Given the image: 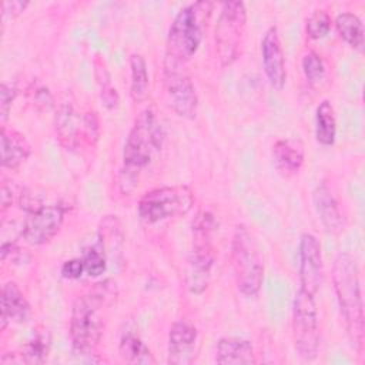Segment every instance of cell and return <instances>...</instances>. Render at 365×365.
Returning <instances> with one entry per match:
<instances>
[{
    "label": "cell",
    "instance_id": "1",
    "mask_svg": "<svg viewBox=\"0 0 365 365\" xmlns=\"http://www.w3.org/2000/svg\"><path fill=\"white\" fill-rule=\"evenodd\" d=\"M115 298V282L104 279L74 299L70 315V339L76 354H94Z\"/></svg>",
    "mask_w": 365,
    "mask_h": 365
},
{
    "label": "cell",
    "instance_id": "2",
    "mask_svg": "<svg viewBox=\"0 0 365 365\" xmlns=\"http://www.w3.org/2000/svg\"><path fill=\"white\" fill-rule=\"evenodd\" d=\"M164 138V127L157 113L150 107L143 110L135 117L124 144L123 165L118 173V188L123 194L128 195L135 190L141 173L160 155Z\"/></svg>",
    "mask_w": 365,
    "mask_h": 365
},
{
    "label": "cell",
    "instance_id": "3",
    "mask_svg": "<svg viewBox=\"0 0 365 365\" xmlns=\"http://www.w3.org/2000/svg\"><path fill=\"white\" fill-rule=\"evenodd\" d=\"M332 282L346 334L356 352L361 354L364 346V305L359 269L351 254L341 252L336 255L332 267Z\"/></svg>",
    "mask_w": 365,
    "mask_h": 365
},
{
    "label": "cell",
    "instance_id": "4",
    "mask_svg": "<svg viewBox=\"0 0 365 365\" xmlns=\"http://www.w3.org/2000/svg\"><path fill=\"white\" fill-rule=\"evenodd\" d=\"M212 3L195 1L184 6L174 17L165 41L164 67H184L197 53Z\"/></svg>",
    "mask_w": 365,
    "mask_h": 365
},
{
    "label": "cell",
    "instance_id": "5",
    "mask_svg": "<svg viewBox=\"0 0 365 365\" xmlns=\"http://www.w3.org/2000/svg\"><path fill=\"white\" fill-rule=\"evenodd\" d=\"M231 265L238 291L247 298L257 297L264 281V262L254 234L244 224H238L232 234Z\"/></svg>",
    "mask_w": 365,
    "mask_h": 365
},
{
    "label": "cell",
    "instance_id": "6",
    "mask_svg": "<svg viewBox=\"0 0 365 365\" xmlns=\"http://www.w3.org/2000/svg\"><path fill=\"white\" fill-rule=\"evenodd\" d=\"M215 230L214 215L208 211L200 212L192 222L194 245L185 267V285L192 294L207 289L214 265L212 232Z\"/></svg>",
    "mask_w": 365,
    "mask_h": 365
},
{
    "label": "cell",
    "instance_id": "7",
    "mask_svg": "<svg viewBox=\"0 0 365 365\" xmlns=\"http://www.w3.org/2000/svg\"><path fill=\"white\" fill-rule=\"evenodd\" d=\"M194 205L188 185H165L147 191L138 201V215L150 225L185 215Z\"/></svg>",
    "mask_w": 365,
    "mask_h": 365
},
{
    "label": "cell",
    "instance_id": "8",
    "mask_svg": "<svg viewBox=\"0 0 365 365\" xmlns=\"http://www.w3.org/2000/svg\"><path fill=\"white\" fill-rule=\"evenodd\" d=\"M247 30V9L242 1H225L215 24V48L222 67L231 66L241 54Z\"/></svg>",
    "mask_w": 365,
    "mask_h": 365
},
{
    "label": "cell",
    "instance_id": "9",
    "mask_svg": "<svg viewBox=\"0 0 365 365\" xmlns=\"http://www.w3.org/2000/svg\"><path fill=\"white\" fill-rule=\"evenodd\" d=\"M292 339L298 355L312 361L319 351V322L314 295L302 291L295 294L292 305Z\"/></svg>",
    "mask_w": 365,
    "mask_h": 365
},
{
    "label": "cell",
    "instance_id": "10",
    "mask_svg": "<svg viewBox=\"0 0 365 365\" xmlns=\"http://www.w3.org/2000/svg\"><path fill=\"white\" fill-rule=\"evenodd\" d=\"M58 141L68 150L94 145L98 138V120L94 111H78L71 103H63L56 114Z\"/></svg>",
    "mask_w": 365,
    "mask_h": 365
},
{
    "label": "cell",
    "instance_id": "11",
    "mask_svg": "<svg viewBox=\"0 0 365 365\" xmlns=\"http://www.w3.org/2000/svg\"><path fill=\"white\" fill-rule=\"evenodd\" d=\"M164 90L168 106L177 115L190 120L197 115V90L184 67H164Z\"/></svg>",
    "mask_w": 365,
    "mask_h": 365
},
{
    "label": "cell",
    "instance_id": "12",
    "mask_svg": "<svg viewBox=\"0 0 365 365\" xmlns=\"http://www.w3.org/2000/svg\"><path fill=\"white\" fill-rule=\"evenodd\" d=\"M298 259L299 288L315 297L322 285L324 262L321 244L314 234L304 232L299 237Z\"/></svg>",
    "mask_w": 365,
    "mask_h": 365
},
{
    "label": "cell",
    "instance_id": "13",
    "mask_svg": "<svg viewBox=\"0 0 365 365\" xmlns=\"http://www.w3.org/2000/svg\"><path fill=\"white\" fill-rule=\"evenodd\" d=\"M64 208L58 204L30 208L21 228V237L31 245L48 242L61 228Z\"/></svg>",
    "mask_w": 365,
    "mask_h": 365
},
{
    "label": "cell",
    "instance_id": "14",
    "mask_svg": "<svg viewBox=\"0 0 365 365\" xmlns=\"http://www.w3.org/2000/svg\"><path fill=\"white\" fill-rule=\"evenodd\" d=\"M261 57L265 76L275 90H282L287 81L285 56L277 26H271L261 40Z\"/></svg>",
    "mask_w": 365,
    "mask_h": 365
},
{
    "label": "cell",
    "instance_id": "15",
    "mask_svg": "<svg viewBox=\"0 0 365 365\" xmlns=\"http://www.w3.org/2000/svg\"><path fill=\"white\" fill-rule=\"evenodd\" d=\"M198 331L187 319L173 322L168 332V362L188 364L194 358Z\"/></svg>",
    "mask_w": 365,
    "mask_h": 365
},
{
    "label": "cell",
    "instance_id": "16",
    "mask_svg": "<svg viewBox=\"0 0 365 365\" xmlns=\"http://www.w3.org/2000/svg\"><path fill=\"white\" fill-rule=\"evenodd\" d=\"M312 201L324 228L329 234H339L344 227L342 212L335 195L325 182H321L315 187L312 192Z\"/></svg>",
    "mask_w": 365,
    "mask_h": 365
},
{
    "label": "cell",
    "instance_id": "17",
    "mask_svg": "<svg viewBox=\"0 0 365 365\" xmlns=\"http://www.w3.org/2000/svg\"><path fill=\"white\" fill-rule=\"evenodd\" d=\"M272 158L277 170L284 177H291L299 173L305 161L304 145L298 140L281 138L272 145Z\"/></svg>",
    "mask_w": 365,
    "mask_h": 365
},
{
    "label": "cell",
    "instance_id": "18",
    "mask_svg": "<svg viewBox=\"0 0 365 365\" xmlns=\"http://www.w3.org/2000/svg\"><path fill=\"white\" fill-rule=\"evenodd\" d=\"M0 151L1 165L9 170H16L30 157L31 145L21 133L3 125L0 137Z\"/></svg>",
    "mask_w": 365,
    "mask_h": 365
},
{
    "label": "cell",
    "instance_id": "19",
    "mask_svg": "<svg viewBox=\"0 0 365 365\" xmlns=\"http://www.w3.org/2000/svg\"><path fill=\"white\" fill-rule=\"evenodd\" d=\"M31 309L19 285L9 281L1 289V331L9 322H26L30 318Z\"/></svg>",
    "mask_w": 365,
    "mask_h": 365
},
{
    "label": "cell",
    "instance_id": "20",
    "mask_svg": "<svg viewBox=\"0 0 365 365\" xmlns=\"http://www.w3.org/2000/svg\"><path fill=\"white\" fill-rule=\"evenodd\" d=\"M215 361L218 364L242 365L255 364V351L251 341L237 336H224L217 342Z\"/></svg>",
    "mask_w": 365,
    "mask_h": 365
},
{
    "label": "cell",
    "instance_id": "21",
    "mask_svg": "<svg viewBox=\"0 0 365 365\" xmlns=\"http://www.w3.org/2000/svg\"><path fill=\"white\" fill-rule=\"evenodd\" d=\"M100 247L106 257L115 258L117 254L121 255L124 235L121 230V224L115 215H106L98 228Z\"/></svg>",
    "mask_w": 365,
    "mask_h": 365
},
{
    "label": "cell",
    "instance_id": "22",
    "mask_svg": "<svg viewBox=\"0 0 365 365\" xmlns=\"http://www.w3.org/2000/svg\"><path fill=\"white\" fill-rule=\"evenodd\" d=\"M315 138L322 145H332L336 138L335 111L328 100H322L315 111Z\"/></svg>",
    "mask_w": 365,
    "mask_h": 365
},
{
    "label": "cell",
    "instance_id": "23",
    "mask_svg": "<svg viewBox=\"0 0 365 365\" xmlns=\"http://www.w3.org/2000/svg\"><path fill=\"white\" fill-rule=\"evenodd\" d=\"M118 349L123 361L128 364H155V358L153 356L150 348L131 331L121 335Z\"/></svg>",
    "mask_w": 365,
    "mask_h": 365
},
{
    "label": "cell",
    "instance_id": "24",
    "mask_svg": "<svg viewBox=\"0 0 365 365\" xmlns=\"http://www.w3.org/2000/svg\"><path fill=\"white\" fill-rule=\"evenodd\" d=\"M148 70L144 57L138 53L130 56V96L134 103H141L148 96Z\"/></svg>",
    "mask_w": 365,
    "mask_h": 365
},
{
    "label": "cell",
    "instance_id": "25",
    "mask_svg": "<svg viewBox=\"0 0 365 365\" xmlns=\"http://www.w3.org/2000/svg\"><path fill=\"white\" fill-rule=\"evenodd\" d=\"M335 27L341 38L355 50L362 51L364 48V26L361 19L351 13L342 11L335 19Z\"/></svg>",
    "mask_w": 365,
    "mask_h": 365
},
{
    "label": "cell",
    "instance_id": "26",
    "mask_svg": "<svg viewBox=\"0 0 365 365\" xmlns=\"http://www.w3.org/2000/svg\"><path fill=\"white\" fill-rule=\"evenodd\" d=\"M50 349V336L44 331H36L21 349V361L27 364H41Z\"/></svg>",
    "mask_w": 365,
    "mask_h": 365
},
{
    "label": "cell",
    "instance_id": "27",
    "mask_svg": "<svg viewBox=\"0 0 365 365\" xmlns=\"http://www.w3.org/2000/svg\"><path fill=\"white\" fill-rule=\"evenodd\" d=\"M331 29V17L325 10H315L307 19V34L312 40L322 38Z\"/></svg>",
    "mask_w": 365,
    "mask_h": 365
},
{
    "label": "cell",
    "instance_id": "28",
    "mask_svg": "<svg viewBox=\"0 0 365 365\" xmlns=\"http://www.w3.org/2000/svg\"><path fill=\"white\" fill-rule=\"evenodd\" d=\"M302 71L309 84L319 83L325 76V66L321 56L315 51H308L302 57Z\"/></svg>",
    "mask_w": 365,
    "mask_h": 365
},
{
    "label": "cell",
    "instance_id": "29",
    "mask_svg": "<svg viewBox=\"0 0 365 365\" xmlns=\"http://www.w3.org/2000/svg\"><path fill=\"white\" fill-rule=\"evenodd\" d=\"M96 76H97V83L100 84L101 100L108 108H115L118 104V94H117V90L111 86L108 71L106 70V67H101L96 63Z\"/></svg>",
    "mask_w": 365,
    "mask_h": 365
},
{
    "label": "cell",
    "instance_id": "30",
    "mask_svg": "<svg viewBox=\"0 0 365 365\" xmlns=\"http://www.w3.org/2000/svg\"><path fill=\"white\" fill-rule=\"evenodd\" d=\"M81 259L84 264V269L90 277H97L106 271L107 259H106V255L101 251V248L100 250H97V248L86 250Z\"/></svg>",
    "mask_w": 365,
    "mask_h": 365
},
{
    "label": "cell",
    "instance_id": "31",
    "mask_svg": "<svg viewBox=\"0 0 365 365\" xmlns=\"http://www.w3.org/2000/svg\"><path fill=\"white\" fill-rule=\"evenodd\" d=\"M17 96V88L11 83H1L0 88V114H1V121H6L11 108V103Z\"/></svg>",
    "mask_w": 365,
    "mask_h": 365
},
{
    "label": "cell",
    "instance_id": "32",
    "mask_svg": "<svg viewBox=\"0 0 365 365\" xmlns=\"http://www.w3.org/2000/svg\"><path fill=\"white\" fill-rule=\"evenodd\" d=\"M27 6H29V1H20V0L3 1V4H1V19H3V23H6L10 19L17 17L19 14H21L26 10Z\"/></svg>",
    "mask_w": 365,
    "mask_h": 365
},
{
    "label": "cell",
    "instance_id": "33",
    "mask_svg": "<svg viewBox=\"0 0 365 365\" xmlns=\"http://www.w3.org/2000/svg\"><path fill=\"white\" fill-rule=\"evenodd\" d=\"M84 264L81 258H73V259H67L63 265H61V275L64 278L68 279H77L83 275L84 272Z\"/></svg>",
    "mask_w": 365,
    "mask_h": 365
},
{
    "label": "cell",
    "instance_id": "34",
    "mask_svg": "<svg viewBox=\"0 0 365 365\" xmlns=\"http://www.w3.org/2000/svg\"><path fill=\"white\" fill-rule=\"evenodd\" d=\"M13 198H14V192H13L11 187H7V184L4 182L3 187H1V207H3V211H4L9 205H11Z\"/></svg>",
    "mask_w": 365,
    "mask_h": 365
}]
</instances>
